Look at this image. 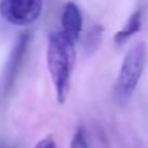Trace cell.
I'll return each instance as SVG.
<instances>
[{"label": "cell", "mask_w": 148, "mask_h": 148, "mask_svg": "<svg viewBox=\"0 0 148 148\" xmlns=\"http://www.w3.org/2000/svg\"><path fill=\"white\" fill-rule=\"evenodd\" d=\"M43 10V0H0L1 17L13 26L35 23Z\"/></svg>", "instance_id": "3957f363"}, {"label": "cell", "mask_w": 148, "mask_h": 148, "mask_svg": "<svg viewBox=\"0 0 148 148\" xmlns=\"http://www.w3.org/2000/svg\"><path fill=\"white\" fill-rule=\"evenodd\" d=\"M145 63H147L145 45L143 42L132 45L121 62V68L116 76L115 88H114L115 99L121 105L127 103L132 97V94L135 92L141 81V76L144 73Z\"/></svg>", "instance_id": "7a4b0ae2"}, {"label": "cell", "mask_w": 148, "mask_h": 148, "mask_svg": "<svg viewBox=\"0 0 148 148\" xmlns=\"http://www.w3.org/2000/svg\"><path fill=\"white\" fill-rule=\"evenodd\" d=\"M84 27V19L79 7L73 1H68L63 6L60 14V32L73 43H76L81 38Z\"/></svg>", "instance_id": "5b68a950"}, {"label": "cell", "mask_w": 148, "mask_h": 148, "mask_svg": "<svg viewBox=\"0 0 148 148\" xmlns=\"http://www.w3.org/2000/svg\"><path fill=\"white\" fill-rule=\"evenodd\" d=\"M102 33H103L102 26H94L88 32V35L84 40V49H85L86 55H92L94 52H97V49L101 45V40H102Z\"/></svg>", "instance_id": "52a82bcc"}, {"label": "cell", "mask_w": 148, "mask_h": 148, "mask_svg": "<svg viewBox=\"0 0 148 148\" xmlns=\"http://www.w3.org/2000/svg\"><path fill=\"white\" fill-rule=\"evenodd\" d=\"M35 148H58V144H56V141H55V138H53L52 135H48V137L42 138V140L36 144Z\"/></svg>", "instance_id": "9c48e42d"}, {"label": "cell", "mask_w": 148, "mask_h": 148, "mask_svg": "<svg viewBox=\"0 0 148 148\" xmlns=\"http://www.w3.org/2000/svg\"><path fill=\"white\" fill-rule=\"evenodd\" d=\"M71 148H89L88 147V141H86V135L82 127L76 128L72 141H71Z\"/></svg>", "instance_id": "ba28073f"}, {"label": "cell", "mask_w": 148, "mask_h": 148, "mask_svg": "<svg viewBox=\"0 0 148 148\" xmlns=\"http://www.w3.org/2000/svg\"><path fill=\"white\" fill-rule=\"evenodd\" d=\"M46 63L56 99L59 103H63L69 94L71 76L75 65V43L60 30H53L48 36Z\"/></svg>", "instance_id": "6da1fadb"}, {"label": "cell", "mask_w": 148, "mask_h": 148, "mask_svg": "<svg viewBox=\"0 0 148 148\" xmlns=\"http://www.w3.org/2000/svg\"><path fill=\"white\" fill-rule=\"evenodd\" d=\"M141 22H143L141 10L138 9V10H135V12L128 17L127 23H125V25H124V26L115 33V36H114V42H115L118 46L127 43V42H128L135 33L140 32V29H141Z\"/></svg>", "instance_id": "8992f818"}, {"label": "cell", "mask_w": 148, "mask_h": 148, "mask_svg": "<svg viewBox=\"0 0 148 148\" xmlns=\"http://www.w3.org/2000/svg\"><path fill=\"white\" fill-rule=\"evenodd\" d=\"M30 38L32 36L29 32H22L20 35H17L12 49L9 52V56L6 59L4 69H3V89H4V92H9L16 82V78L20 72L27 46L30 43Z\"/></svg>", "instance_id": "277c9868"}]
</instances>
